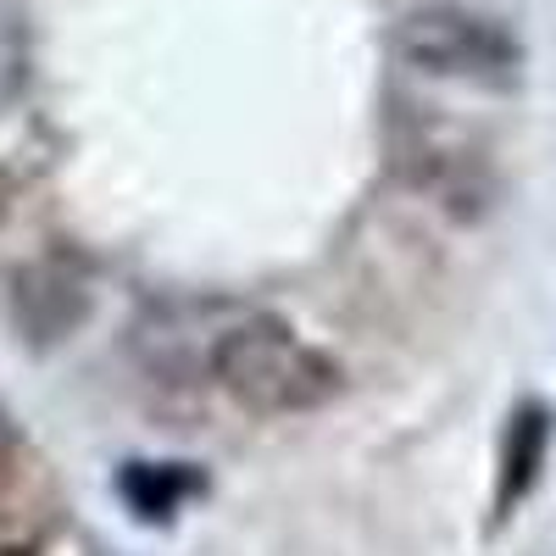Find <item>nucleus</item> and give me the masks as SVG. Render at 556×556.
I'll list each match as a JSON object with an SVG mask.
<instances>
[{
  "mask_svg": "<svg viewBox=\"0 0 556 556\" xmlns=\"http://www.w3.org/2000/svg\"><path fill=\"white\" fill-rule=\"evenodd\" d=\"M206 362H212V379L256 417L312 412L340 390V367L317 345H306L285 317H267V312L228 323Z\"/></svg>",
  "mask_w": 556,
  "mask_h": 556,
  "instance_id": "nucleus-1",
  "label": "nucleus"
},
{
  "mask_svg": "<svg viewBox=\"0 0 556 556\" xmlns=\"http://www.w3.org/2000/svg\"><path fill=\"white\" fill-rule=\"evenodd\" d=\"M395 51L434 78H473V84H506L523 62L518 39L501 23H490L468 7H451V0L412 7L395 23Z\"/></svg>",
  "mask_w": 556,
  "mask_h": 556,
  "instance_id": "nucleus-2",
  "label": "nucleus"
},
{
  "mask_svg": "<svg viewBox=\"0 0 556 556\" xmlns=\"http://www.w3.org/2000/svg\"><path fill=\"white\" fill-rule=\"evenodd\" d=\"M12 312H17V323H23V334L45 345V340H62L73 323L89 312V295H84V285H78L67 267H56V262H34V267L17 273Z\"/></svg>",
  "mask_w": 556,
  "mask_h": 556,
  "instance_id": "nucleus-3",
  "label": "nucleus"
},
{
  "mask_svg": "<svg viewBox=\"0 0 556 556\" xmlns=\"http://www.w3.org/2000/svg\"><path fill=\"white\" fill-rule=\"evenodd\" d=\"M545 445H551V417L545 406H518L506 424V445H501V484H495V523H506L518 513V501L534 490L540 468H545Z\"/></svg>",
  "mask_w": 556,
  "mask_h": 556,
  "instance_id": "nucleus-4",
  "label": "nucleus"
},
{
  "mask_svg": "<svg viewBox=\"0 0 556 556\" xmlns=\"http://www.w3.org/2000/svg\"><path fill=\"white\" fill-rule=\"evenodd\" d=\"M117 495L128 501L134 518L146 523H167L190 495H201V473L184 462H128L117 473Z\"/></svg>",
  "mask_w": 556,
  "mask_h": 556,
  "instance_id": "nucleus-5",
  "label": "nucleus"
},
{
  "mask_svg": "<svg viewBox=\"0 0 556 556\" xmlns=\"http://www.w3.org/2000/svg\"><path fill=\"white\" fill-rule=\"evenodd\" d=\"M28 84V28L23 17L0 0V117H7Z\"/></svg>",
  "mask_w": 556,
  "mask_h": 556,
  "instance_id": "nucleus-6",
  "label": "nucleus"
},
{
  "mask_svg": "<svg viewBox=\"0 0 556 556\" xmlns=\"http://www.w3.org/2000/svg\"><path fill=\"white\" fill-rule=\"evenodd\" d=\"M7 445H12V429H7V412H0V456H7Z\"/></svg>",
  "mask_w": 556,
  "mask_h": 556,
  "instance_id": "nucleus-7",
  "label": "nucleus"
}]
</instances>
